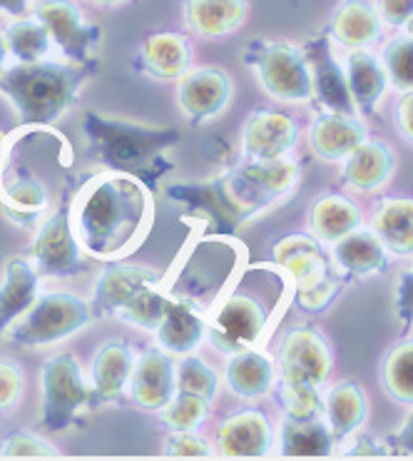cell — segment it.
Returning <instances> with one entry per match:
<instances>
[{
	"mask_svg": "<svg viewBox=\"0 0 413 461\" xmlns=\"http://www.w3.org/2000/svg\"><path fill=\"white\" fill-rule=\"evenodd\" d=\"M234 247H237L234 242H229V240H220V237L197 245V249H194L190 258H187V262H184V267L180 269L177 279H175L165 292H167L170 297H175V300L190 302L192 307H197V310H202L204 314H210V310H212L214 304L220 302V297H222L224 285L232 277L229 267L237 265V259H234V262H227L224 267L222 262L242 252V249L237 252Z\"/></svg>",
	"mask_w": 413,
	"mask_h": 461,
	"instance_id": "cell-9",
	"label": "cell"
},
{
	"mask_svg": "<svg viewBox=\"0 0 413 461\" xmlns=\"http://www.w3.org/2000/svg\"><path fill=\"white\" fill-rule=\"evenodd\" d=\"M3 38H5V45H8V55L15 63L43 60L50 53V48H53L50 32L35 15L32 18H28V15L13 18L11 25L3 31Z\"/></svg>",
	"mask_w": 413,
	"mask_h": 461,
	"instance_id": "cell-35",
	"label": "cell"
},
{
	"mask_svg": "<svg viewBox=\"0 0 413 461\" xmlns=\"http://www.w3.org/2000/svg\"><path fill=\"white\" fill-rule=\"evenodd\" d=\"M63 454L50 441L32 434V431H15L0 444V459H60Z\"/></svg>",
	"mask_w": 413,
	"mask_h": 461,
	"instance_id": "cell-41",
	"label": "cell"
},
{
	"mask_svg": "<svg viewBox=\"0 0 413 461\" xmlns=\"http://www.w3.org/2000/svg\"><path fill=\"white\" fill-rule=\"evenodd\" d=\"M142 70L155 80H180L192 68V43L182 32H155L139 45Z\"/></svg>",
	"mask_w": 413,
	"mask_h": 461,
	"instance_id": "cell-29",
	"label": "cell"
},
{
	"mask_svg": "<svg viewBox=\"0 0 413 461\" xmlns=\"http://www.w3.org/2000/svg\"><path fill=\"white\" fill-rule=\"evenodd\" d=\"M170 294L162 290L157 269L145 265H128L125 259L107 262L97 277L90 310L100 317H115L120 322L155 332Z\"/></svg>",
	"mask_w": 413,
	"mask_h": 461,
	"instance_id": "cell-4",
	"label": "cell"
},
{
	"mask_svg": "<svg viewBox=\"0 0 413 461\" xmlns=\"http://www.w3.org/2000/svg\"><path fill=\"white\" fill-rule=\"evenodd\" d=\"M344 86L356 113L373 115L386 95L389 80L383 76V68L376 55H371L369 50H349L344 63Z\"/></svg>",
	"mask_w": 413,
	"mask_h": 461,
	"instance_id": "cell-26",
	"label": "cell"
},
{
	"mask_svg": "<svg viewBox=\"0 0 413 461\" xmlns=\"http://www.w3.org/2000/svg\"><path fill=\"white\" fill-rule=\"evenodd\" d=\"M371 230L379 237L383 247L393 258H411L413 255V203L409 197H391L383 200L373 220Z\"/></svg>",
	"mask_w": 413,
	"mask_h": 461,
	"instance_id": "cell-33",
	"label": "cell"
},
{
	"mask_svg": "<svg viewBox=\"0 0 413 461\" xmlns=\"http://www.w3.org/2000/svg\"><path fill=\"white\" fill-rule=\"evenodd\" d=\"M334 265L349 277H373L389 267V249L383 247L373 230H361L344 235L334 242Z\"/></svg>",
	"mask_w": 413,
	"mask_h": 461,
	"instance_id": "cell-28",
	"label": "cell"
},
{
	"mask_svg": "<svg viewBox=\"0 0 413 461\" xmlns=\"http://www.w3.org/2000/svg\"><path fill=\"white\" fill-rule=\"evenodd\" d=\"M165 456L175 459H204L212 456L210 444L202 439L197 431H172V437L165 441Z\"/></svg>",
	"mask_w": 413,
	"mask_h": 461,
	"instance_id": "cell-44",
	"label": "cell"
},
{
	"mask_svg": "<svg viewBox=\"0 0 413 461\" xmlns=\"http://www.w3.org/2000/svg\"><path fill=\"white\" fill-rule=\"evenodd\" d=\"M255 70L259 86L276 103H309L314 100V70L304 48L289 41H255L244 53Z\"/></svg>",
	"mask_w": 413,
	"mask_h": 461,
	"instance_id": "cell-7",
	"label": "cell"
},
{
	"mask_svg": "<svg viewBox=\"0 0 413 461\" xmlns=\"http://www.w3.org/2000/svg\"><path fill=\"white\" fill-rule=\"evenodd\" d=\"M274 265L284 272L289 287L307 292L331 277V265L311 235H286L274 245Z\"/></svg>",
	"mask_w": 413,
	"mask_h": 461,
	"instance_id": "cell-16",
	"label": "cell"
},
{
	"mask_svg": "<svg viewBox=\"0 0 413 461\" xmlns=\"http://www.w3.org/2000/svg\"><path fill=\"white\" fill-rule=\"evenodd\" d=\"M234 95V83L227 70L217 65H204L197 70H187L177 80V103L184 118L202 125L227 113Z\"/></svg>",
	"mask_w": 413,
	"mask_h": 461,
	"instance_id": "cell-13",
	"label": "cell"
},
{
	"mask_svg": "<svg viewBox=\"0 0 413 461\" xmlns=\"http://www.w3.org/2000/svg\"><path fill=\"white\" fill-rule=\"evenodd\" d=\"M128 392L132 402L145 411H159L162 407H167V402L177 392V365L172 354L152 347L135 357Z\"/></svg>",
	"mask_w": 413,
	"mask_h": 461,
	"instance_id": "cell-14",
	"label": "cell"
},
{
	"mask_svg": "<svg viewBox=\"0 0 413 461\" xmlns=\"http://www.w3.org/2000/svg\"><path fill=\"white\" fill-rule=\"evenodd\" d=\"M35 18L43 23L50 41L75 65H93L95 50L100 48V28L85 21V15L73 0H40L35 8Z\"/></svg>",
	"mask_w": 413,
	"mask_h": 461,
	"instance_id": "cell-11",
	"label": "cell"
},
{
	"mask_svg": "<svg viewBox=\"0 0 413 461\" xmlns=\"http://www.w3.org/2000/svg\"><path fill=\"white\" fill-rule=\"evenodd\" d=\"M85 83V65L60 60L15 63L0 73V93L11 100L22 128H50L63 118Z\"/></svg>",
	"mask_w": 413,
	"mask_h": 461,
	"instance_id": "cell-3",
	"label": "cell"
},
{
	"mask_svg": "<svg viewBox=\"0 0 413 461\" xmlns=\"http://www.w3.org/2000/svg\"><path fill=\"white\" fill-rule=\"evenodd\" d=\"M67 217L87 258L120 262L148 240L155 222V197L138 175L107 170L77 190Z\"/></svg>",
	"mask_w": 413,
	"mask_h": 461,
	"instance_id": "cell-1",
	"label": "cell"
},
{
	"mask_svg": "<svg viewBox=\"0 0 413 461\" xmlns=\"http://www.w3.org/2000/svg\"><path fill=\"white\" fill-rule=\"evenodd\" d=\"M5 60H8V45H5V38H3V31H0V73L5 70Z\"/></svg>",
	"mask_w": 413,
	"mask_h": 461,
	"instance_id": "cell-48",
	"label": "cell"
},
{
	"mask_svg": "<svg viewBox=\"0 0 413 461\" xmlns=\"http://www.w3.org/2000/svg\"><path fill=\"white\" fill-rule=\"evenodd\" d=\"M247 183L255 187L256 193L265 194L269 203L282 200L286 193L294 190V185L301 177L299 162L289 160V158H274V160H249L244 162L242 167H237Z\"/></svg>",
	"mask_w": 413,
	"mask_h": 461,
	"instance_id": "cell-34",
	"label": "cell"
},
{
	"mask_svg": "<svg viewBox=\"0 0 413 461\" xmlns=\"http://www.w3.org/2000/svg\"><path fill=\"white\" fill-rule=\"evenodd\" d=\"M204 327H207L204 312L192 307L190 302L170 297L155 330V337H157L159 349L175 357H184L204 342Z\"/></svg>",
	"mask_w": 413,
	"mask_h": 461,
	"instance_id": "cell-23",
	"label": "cell"
},
{
	"mask_svg": "<svg viewBox=\"0 0 413 461\" xmlns=\"http://www.w3.org/2000/svg\"><path fill=\"white\" fill-rule=\"evenodd\" d=\"M249 0H184V25L200 38H224L244 25Z\"/></svg>",
	"mask_w": 413,
	"mask_h": 461,
	"instance_id": "cell-30",
	"label": "cell"
},
{
	"mask_svg": "<svg viewBox=\"0 0 413 461\" xmlns=\"http://www.w3.org/2000/svg\"><path fill=\"white\" fill-rule=\"evenodd\" d=\"M276 366L279 382L324 389L334 369V352L327 337L314 327H292L279 342Z\"/></svg>",
	"mask_w": 413,
	"mask_h": 461,
	"instance_id": "cell-10",
	"label": "cell"
},
{
	"mask_svg": "<svg viewBox=\"0 0 413 461\" xmlns=\"http://www.w3.org/2000/svg\"><path fill=\"white\" fill-rule=\"evenodd\" d=\"M383 25L371 0H344L328 21V35L344 50H366L382 38Z\"/></svg>",
	"mask_w": 413,
	"mask_h": 461,
	"instance_id": "cell-27",
	"label": "cell"
},
{
	"mask_svg": "<svg viewBox=\"0 0 413 461\" xmlns=\"http://www.w3.org/2000/svg\"><path fill=\"white\" fill-rule=\"evenodd\" d=\"M393 122H396V132L401 135L409 145L413 142V90H403L396 110H393Z\"/></svg>",
	"mask_w": 413,
	"mask_h": 461,
	"instance_id": "cell-46",
	"label": "cell"
},
{
	"mask_svg": "<svg viewBox=\"0 0 413 461\" xmlns=\"http://www.w3.org/2000/svg\"><path fill=\"white\" fill-rule=\"evenodd\" d=\"M85 135L97 152V158L110 170L130 172L132 167H148L152 162L162 160V155L170 150L175 142H180V132L172 128H155L139 125L130 120H117L87 113Z\"/></svg>",
	"mask_w": 413,
	"mask_h": 461,
	"instance_id": "cell-5",
	"label": "cell"
},
{
	"mask_svg": "<svg viewBox=\"0 0 413 461\" xmlns=\"http://www.w3.org/2000/svg\"><path fill=\"white\" fill-rule=\"evenodd\" d=\"M31 11V0H0V13L11 18H22Z\"/></svg>",
	"mask_w": 413,
	"mask_h": 461,
	"instance_id": "cell-47",
	"label": "cell"
},
{
	"mask_svg": "<svg viewBox=\"0 0 413 461\" xmlns=\"http://www.w3.org/2000/svg\"><path fill=\"white\" fill-rule=\"evenodd\" d=\"M369 138L364 120L346 110H324L309 128V145L319 160L341 162Z\"/></svg>",
	"mask_w": 413,
	"mask_h": 461,
	"instance_id": "cell-18",
	"label": "cell"
},
{
	"mask_svg": "<svg viewBox=\"0 0 413 461\" xmlns=\"http://www.w3.org/2000/svg\"><path fill=\"white\" fill-rule=\"evenodd\" d=\"M274 389H279V402H282V409H284V417H321L324 397H321V389H319V386L279 382V386L274 384Z\"/></svg>",
	"mask_w": 413,
	"mask_h": 461,
	"instance_id": "cell-40",
	"label": "cell"
},
{
	"mask_svg": "<svg viewBox=\"0 0 413 461\" xmlns=\"http://www.w3.org/2000/svg\"><path fill=\"white\" fill-rule=\"evenodd\" d=\"M413 41H411V32H406V35H399V38H393L386 43L382 53V68H383V76L389 80V86L396 87L399 93L403 90H411L413 87Z\"/></svg>",
	"mask_w": 413,
	"mask_h": 461,
	"instance_id": "cell-39",
	"label": "cell"
},
{
	"mask_svg": "<svg viewBox=\"0 0 413 461\" xmlns=\"http://www.w3.org/2000/svg\"><path fill=\"white\" fill-rule=\"evenodd\" d=\"M383 392L391 402L411 407L413 404V347L411 342L393 344L382 362Z\"/></svg>",
	"mask_w": 413,
	"mask_h": 461,
	"instance_id": "cell-36",
	"label": "cell"
},
{
	"mask_svg": "<svg viewBox=\"0 0 413 461\" xmlns=\"http://www.w3.org/2000/svg\"><path fill=\"white\" fill-rule=\"evenodd\" d=\"M341 292V279L339 275H331L321 285L311 287L307 292H299L294 294V302L301 312H309V314H317V312H324L331 307V302L339 297Z\"/></svg>",
	"mask_w": 413,
	"mask_h": 461,
	"instance_id": "cell-43",
	"label": "cell"
},
{
	"mask_svg": "<svg viewBox=\"0 0 413 461\" xmlns=\"http://www.w3.org/2000/svg\"><path fill=\"white\" fill-rule=\"evenodd\" d=\"M224 384L239 399L266 397L276 384V365L274 359L259 347H247L242 352L229 354L224 366Z\"/></svg>",
	"mask_w": 413,
	"mask_h": 461,
	"instance_id": "cell-22",
	"label": "cell"
},
{
	"mask_svg": "<svg viewBox=\"0 0 413 461\" xmlns=\"http://www.w3.org/2000/svg\"><path fill=\"white\" fill-rule=\"evenodd\" d=\"M334 434L324 417L282 419L279 429V456L286 459H319L334 454Z\"/></svg>",
	"mask_w": 413,
	"mask_h": 461,
	"instance_id": "cell-31",
	"label": "cell"
},
{
	"mask_svg": "<svg viewBox=\"0 0 413 461\" xmlns=\"http://www.w3.org/2000/svg\"><path fill=\"white\" fill-rule=\"evenodd\" d=\"M40 294V275L35 272L31 259L13 255L3 265L0 282V337L11 330V324L31 307Z\"/></svg>",
	"mask_w": 413,
	"mask_h": 461,
	"instance_id": "cell-25",
	"label": "cell"
},
{
	"mask_svg": "<svg viewBox=\"0 0 413 461\" xmlns=\"http://www.w3.org/2000/svg\"><path fill=\"white\" fill-rule=\"evenodd\" d=\"M48 190L25 167H5L0 172V204L15 225L32 227L48 207Z\"/></svg>",
	"mask_w": 413,
	"mask_h": 461,
	"instance_id": "cell-21",
	"label": "cell"
},
{
	"mask_svg": "<svg viewBox=\"0 0 413 461\" xmlns=\"http://www.w3.org/2000/svg\"><path fill=\"white\" fill-rule=\"evenodd\" d=\"M359 204L339 193H328L319 197L309 210V235L319 245H334L337 240L361 227Z\"/></svg>",
	"mask_w": 413,
	"mask_h": 461,
	"instance_id": "cell-32",
	"label": "cell"
},
{
	"mask_svg": "<svg viewBox=\"0 0 413 461\" xmlns=\"http://www.w3.org/2000/svg\"><path fill=\"white\" fill-rule=\"evenodd\" d=\"M297 120L279 110H256L242 128V148L249 160L284 158L297 145Z\"/></svg>",
	"mask_w": 413,
	"mask_h": 461,
	"instance_id": "cell-17",
	"label": "cell"
},
{
	"mask_svg": "<svg viewBox=\"0 0 413 461\" xmlns=\"http://www.w3.org/2000/svg\"><path fill=\"white\" fill-rule=\"evenodd\" d=\"M286 287L289 282L282 269H244L239 282L220 297L207 314L204 342L227 357L247 347H256L274 322L276 310L286 300Z\"/></svg>",
	"mask_w": 413,
	"mask_h": 461,
	"instance_id": "cell-2",
	"label": "cell"
},
{
	"mask_svg": "<svg viewBox=\"0 0 413 461\" xmlns=\"http://www.w3.org/2000/svg\"><path fill=\"white\" fill-rule=\"evenodd\" d=\"M383 28H409L413 15V0H371Z\"/></svg>",
	"mask_w": 413,
	"mask_h": 461,
	"instance_id": "cell-45",
	"label": "cell"
},
{
	"mask_svg": "<svg viewBox=\"0 0 413 461\" xmlns=\"http://www.w3.org/2000/svg\"><path fill=\"white\" fill-rule=\"evenodd\" d=\"M341 180L356 193L373 194L391 183L396 172V155L383 140L366 138L359 148L344 158Z\"/></svg>",
	"mask_w": 413,
	"mask_h": 461,
	"instance_id": "cell-20",
	"label": "cell"
},
{
	"mask_svg": "<svg viewBox=\"0 0 413 461\" xmlns=\"http://www.w3.org/2000/svg\"><path fill=\"white\" fill-rule=\"evenodd\" d=\"M177 392L207 399L212 404V399L220 392V376L202 357L184 354L177 365Z\"/></svg>",
	"mask_w": 413,
	"mask_h": 461,
	"instance_id": "cell-37",
	"label": "cell"
},
{
	"mask_svg": "<svg viewBox=\"0 0 413 461\" xmlns=\"http://www.w3.org/2000/svg\"><path fill=\"white\" fill-rule=\"evenodd\" d=\"M40 424L48 431L70 429L83 419L87 409H93V389L73 354H53L45 359L40 369Z\"/></svg>",
	"mask_w": 413,
	"mask_h": 461,
	"instance_id": "cell-8",
	"label": "cell"
},
{
	"mask_svg": "<svg viewBox=\"0 0 413 461\" xmlns=\"http://www.w3.org/2000/svg\"><path fill=\"white\" fill-rule=\"evenodd\" d=\"M93 5H100V8H117V5H122V3H128V0H90Z\"/></svg>",
	"mask_w": 413,
	"mask_h": 461,
	"instance_id": "cell-49",
	"label": "cell"
},
{
	"mask_svg": "<svg viewBox=\"0 0 413 461\" xmlns=\"http://www.w3.org/2000/svg\"><path fill=\"white\" fill-rule=\"evenodd\" d=\"M90 322L93 310L83 297L73 292H45L35 297L3 337L25 349H43L83 332Z\"/></svg>",
	"mask_w": 413,
	"mask_h": 461,
	"instance_id": "cell-6",
	"label": "cell"
},
{
	"mask_svg": "<svg viewBox=\"0 0 413 461\" xmlns=\"http://www.w3.org/2000/svg\"><path fill=\"white\" fill-rule=\"evenodd\" d=\"M321 417L328 424V429L334 434V441L351 439L354 434H359L369 419V399L359 382H337L324 397V409Z\"/></svg>",
	"mask_w": 413,
	"mask_h": 461,
	"instance_id": "cell-24",
	"label": "cell"
},
{
	"mask_svg": "<svg viewBox=\"0 0 413 461\" xmlns=\"http://www.w3.org/2000/svg\"><path fill=\"white\" fill-rule=\"evenodd\" d=\"M159 417L170 431H197L210 417V402L194 394L175 392L167 407L159 409Z\"/></svg>",
	"mask_w": 413,
	"mask_h": 461,
	"instance_id": "cell-38",
	"label": "cell"
},
{
	"mask_svg": "<svg viewBox=\"0 0 413 461\" xmlns=\"http://www.w3.org/2000/svg\"><path fill=\"white\" fill-rule=\"evenodd\" d=\"M25 392V375L11 359H0V414H11L18 409Z\"/></svg>",
	"mask_w": 413,
	"mask_h": 461,
	"instance_id": "cell-42",
	"label": "cell"
},
{
	"mask_svg": "<svg viewBox=\"0 0 413 461\" xmlns=\"http://www.w3.org/2000/svg\"><path fill=\"white\" fill-rule=\"evenodd\" d=\"M31 262L40 277L65 279L85 272V252L75 240L67 210H58L40 225L32 240Z\"/></svg>",
	"mask_w": 413,
	"mask_h": 461,
	"instance_id": "cell-12",
	"label": "cell"
},
{
	"mask_svg": "<svg viewBox=\"0 0 413 461\" xmlns=\"http://www.w3.org/2000/svg\"><path fill=\"white\" fill-rule=\"evenodd\" d=\"M135 365V352L125 339H107L93 354V407L100 404H117L125 397L130 372Z\"/></svg>",
	"mask_w": 413,
	"mask_h": 461,
	"instance_id": "cell-19",
	"label": "cell"
},
{
	"mask_svg": "<svg viewBox=\"0 0 413 461\" xmlns=\"http://www.w3.org/2000/svg\"><path fill=\"white\" fill-rule=\"evenodd\" d=\"M3 145H5V135L0 132V150H3Z\"/></svg>",
	"mask_w": 413,
	"mask_h": 461,
	"instance_id": "cell-50",
	"label": "cell"
},
{
	"mask_svg": "<svg viewBox=\"0 0 413 461\" xmlns=\"http://www.w3.org/2000/svg\"><path fill=\"white\" fill-rule=\"evenodd\" d=\"M274 447V427L259 409H244L224 419L217 431V451L224 459H262Z\"/></svg>",
	"mask_w": 413,
	"mask_h": 461,
	"instance_id": "cell-15",
	"label": "cell"
}]
</instances>
